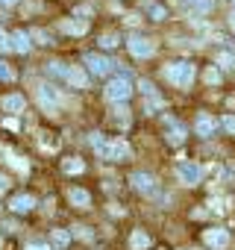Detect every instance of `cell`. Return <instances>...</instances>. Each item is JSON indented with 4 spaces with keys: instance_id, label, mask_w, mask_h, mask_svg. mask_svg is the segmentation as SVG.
Listing matches in <instances>:
<instances>
[{
    "instance_id": "1",
    "label": "cell",
    "mask_w": 235,
    "mask_h": 250,
    "mask_svg": "<svg viewBox=\"0 0 235 250\" xmlns=\"http://www.w3.org/2000/svg\"><path fill=\"white\" fill-rule=\"evenodd\" d=\"M91 147L100 159H109V162H127L133 159V147L124 142V139H106L100 133H91Z\"/></svg>"
},
{
    "instance_id": "2",
    "label": "cell",
    "mask_w": 235,
    "mask_h": 250,
    "mask_svg": "<svg viewBox=\"0 0 235 250\" xmlns=\"http://www.w3.org/2000/svg\"><path fill=\"white\" fill-rule=\"evenodd\" d=\"M194 77H197V68H194V62H188V59H176V62H168V65H165V80H168L171 85H176V88L194 85Z\"/></svg>"
},
{
    "instance_id": "3",
    "label": "cell",
    "mask_w": 235,
    "mask_h": 250,
    "mask_svg": "<svg viewBox=\"0 0 235 250\" xmlns=\"http://www.w3.org/2000/svg\"><path fill=\"white\" fill-rule=\"evenodd\" d=\"M133 80L130 77H121V74H118V77H112L109 83H106V88H103V97L109 100V103H118V106H124L130 97H133Z\"/></svg>"
},
{
    "instance_id": "4",
    "label": "cell",
    "mask_w": 235,
    "mask_h": 250,
    "mask_svg": "<svg viewBox=\"0 0 235 250\" xmlns=\"http://www.w3.org/2000/svg\"><path fill=\"white\" fill-rule=\"evenodd\" d=\"M127 50H130L136 59H150V56L156 53V44H153L147 36L133 33V36H127Z\"/></svg>"
},
{
    "instance_id": "5",
    "label": "cell",
    "mask_w": 235,
    "mask_h": 250,
    "mask_svg": "<svg viewBox=\"0 0 235 250\" xmlns=\"http://www.w3.org/2000/svg\"><path fill=\"white\" fill-rule=\"evenodd\" d=\"M176 180L182 186H200L203 180V168L197 162H176Z\"/></svg>"
},
{
    "instance_id": "6",
    "label": "cell",
    "mask_w": 235,
    "mask_h": 250,
    "mask_svg": "<svg viewBox=\"0 0 235 250\" xmlns=\"http://www.w3.org/2000/svg\"><path fill=\"white\" fill-rule=\"evenodd\" d=\"M85 68H88V74H94V77H106V74H112L115 71V62L112 59H106V56H100V53H85Z\"/></svg>"
},
{
    "instance_id": "7",
    "label": "cell",
    "mask_w": 235,
    "mask_h": 250,
    "mask_svg": "<svg viewBox=\"0 0 235 250\" xmlns=\"http://www.w3.org/2000/svg\"><path fill=\"white\" fill-rule=\"evenodd\" d=\"M36 97H39L41 109H44V112H50V115L59 109V100H62V97H59V91H56L53 85H47V83H41V85L36 88Z\"/></svg>"
},
{
    "instance_id": "8",
    "label": "cell",
    "mask_w": 235,
    "mask_h": 250,
    "mask_svg": "<svg viewBox=\"0 0 235 250\" xmlns=\"http://www.w3.org/2000/svg\"><path fill=\"white\" fill-rule=\"evenodd\" d=\"M130 183H133V188H136V191H141V194H156V191H159L156 177H153V174H147V171H136V174L130 177Z\"/></svg>"
},
{
    "instance_id": "9",
    "label": "cell",
    "mask_w": 235,
    "mask_h": 250,
    "mask_svg": "<svg viewBox=\"0 0 235 250\" xmlns=\"http://www.w3.org/2000/svg\"><path fill=\"white\" fill-rule=\"evenodd\" d=\"M194 133H197L200 139L215 136V133H217V118H212L209 112H200V115L194 118Z\"/></svg>"
},
{
    "instance_id": "10",
    "label": "cell",
    "mask_w": 235,
    "mask_h": 250,
    "mask_svg": "<svg viewBox=\"0 0 235 250\" xmlns=\"http://www.w3.org/2000/svg\"><path fill=\"white\" fill-rule=\"evenodd\" d=\"M165 124H168V142L176 147V145H182L185 142V136H188V130H185V124H179L176 118H165Z\"/></svg>"
},
{
    "instance_id": "11",
    "label": "cell",
    "mask_w": 235,
    "mask_h": 250,
    "mask_svg": "<svg viewBox=\"0 0 235 250\" xmlns=\"http://www.w3.org/2000/svg\"><path fill=\"white\" fill-rule=\"evenodd\" d=\"M203 241L209 244V247H226L229 244V229H223V227H212V229H206L203 232Z\"/></svg>"
},
{
    "instance_id": "12",
    "label": "cell",
    "mask_w": 235,
    "mask_h": 250,
    "mask_svg": "<svg viewBox=\"0 0 235 250\" xmlns=\"http://www.w3.org/2000/svg\"><path fill=\"white\" fill-rule=\"evenodd\" d=\"M9 209H12L15 215H27V212L36 209V197H33V194H15V197L9 200Z\"/></svg>"
},
{
    "instance_id": "13",
    "label": "cell",
    "mask_w": 235,
    "mask_h": 250,
    "mask_svg": "<svg viewBox=\"0 0 235 250\" xmlns=\"http://www.w3.org/2000/svg\"><path fill=\"white\" fill-rule=\"evenodd\" d=\"M24 106H27L24 94H6L3 100H0V109L9 112V115H21V112H24Z\"/></svg>"
},
{
    "instance_id": "14",
    "label": "cell",
    "mask_w": 235,
    "mask_h": 250,
    "mask_svg": "<svg viewBox=\"0 0 235 250\" xmlns=\"http://www.w3.org/2000/svg\"><path fill=\"white\" fill-rule=\"evenodd\" d=\"M150 244H153V238H150V232H147V229H141V227H138V229H133V232H130V250H147Z\"/></svg>"
},
{
    "instance_id": "15",
    "label": "cell",
    "mask_w": 235,
    "mask_h": 250,
    "mask_svg": "<svg viewBox=\"0 0 235 250\" xmlns=\"http://www.w3.org/2000/svg\"><path fill=\"white\" fill-rule=\"evenodd\" d=\"M9 39H12V50H18V53H30V47H33V39H30V33L18 30V33H12Z\"/></svg>"
},
{
    "instance_id": "16",
    "label": "cell",
    "mask_w": 235,
    "mask_h": 250,
    "mask_svg": "<svg viewBox=\"0 0 235 250\" xmlns=\"http://www.w3.org/2000/svg\"><path fill=\"white\" fill-rule=\"evenodd\" d=\"M141 6H144V12H147L150 21H165V18H168V9H165L162 3H156V0H144Z\"/></svg>"
},
{
    "instance_id": "17",
    "label": "cell",
    "mask_w": 235,
    "mask_h": 250,
    "mask_svg": "<svg viewBox=\"0 0 235 250\" xmlns=\"http://www.w3.org/2000/svg\"><path fill=\"white\" fill-rule=\"evenodd\" d=\"M68 200H71L77 209H88V206H91V194H88L85 188H71V191H68Z\"/></svg>"
},
{
    "instance_id": "18",
    "label": "cell",
    "mask_w": 235,
    "mask_h": 250,
    "mask_svg": "<svg viewBox=\"0 0 235 250\" xmlns=\"http://www.w3.org/2000/svg\"><path fill=\"white\" fill-rule=\"evenodd\" d=\"M71 244V232L68 229H50V247L53 250H65Z\"/></svg>"
},
{
    "instance_id": "19",
    "label": "cell",
    "mask_w": 235,
    "mask_h": 250,
    "mask_svg": "<svg viewBox=\"0 0 235 250\" xmlns=\"http://www.w3.org/2000/svg\"><path fill=\"white\" fill-rule=\"evenodd\" d=\"M59 30H65V33H71V36H82V33L88 30V21H74V18H68V21L59 24Z\"/></svg>"
},
{
    "instance_id": "20",
    "label": "cell",
    "mask_w": 235,
    "mask_h": 250,
    "mask_svg": "<svg viewBox=\"0 0 235 250\" xmlns=\"http://www.w3.org/2000/svg\"><path fill=\"white\" fill-rule=\"evenodd\" d=\"M44 71H47L50 77L68 80V71H71V65H65V62H47V65H44Z\"/></svg>"
},
{
    "instance_id": "21",
    "label": "cell",
    "mask_w": 235,
    "mask_h": 250,
    "mask_svg": "<svg viewBox=\"0 0 235 250\" xmlns=\"http://www.w3.org/2000/svg\"><path fill=\"white\" fill-rule=\"evenodd\" d=\"M62 171H65V174H82V171H85V162L77 159V156H68V159L62 162Z\"/></svg>"
},
{
    "instance_id": "22",
    "label": "cell",
    "mask_w": 235,
    "mask_h": 250,
    "mask_svg": "<svg viewBox=\"0 0 235 250\" xmlns=\"http://www.w3.org/2000/svg\"><path fill=\"white\" fill-rule=\"evenodd\" d=\"M68 83H71V85H79V88H85V85H88V77H85L79 68H74V65H71V71H68Z\"/></svg>"
},
{
    "instance_id": "23",
    "label": "cell",
    "mask_w": 235,
    "mask_h": 250,
    "mask_svg": "<svg viewBox=\"0 0 235 250\" xmlns=\"http://www.w3.org/2000/svg\"><path fill=\"white\" fill-rule=\"evenodd\" d=\"M220 80H223V71H220L217 65H209V68H206V83H209V85H220Z\"/></svg>"
},
{
    "instance_id": "24",
    "label": "cell",
    "mask_w": 235,
    "mask_h": 250,
    "mask_svg": "<svg viewBox=\"0 0 235 250\" xmlns=\"http://www.w3.org/2000/svg\"><path fill=\"white\" fill-rule=\"evenodd\" d=\"M118 42H121V39H118V33H103V36H100V47H103V50H115Z\"/></svg>"
},
{
    "instance_id": "25",
    "label": "cell",
    "mask_w": 235,
    "mask_h": 250,
    "mask_svg": "<svg viewBox=\"0 0 235 250\" xmlns=\"http://www.w3.org/2000/svg\"><path fill=\"white\" fill-rule=\"evenodd\" d=\"M215 65H220V68H235V53H229V50H220Z\"/></svg>"
},
{
    "instance_id": "26",
    "label": "cell",
    "mask_w": 235,
    "mask_h": 250,
    "mask_svg": "<svg viewBox=\"0 0 235 250\" xmlns=\"http://www.w3.org/2000/svg\"><path fill=\"white\" fill-rule=\"evenodd\" d=\"M188 9H197V12H209L212 9V0H185Z\"/></svg>"
},
{
    "instance_id": "27",
    "label": "cell",
    "mask_w": 235,
    "mask_h": 250,
    "mask_svg": "<svg viewBox=\"0 0 235 250\" xmlns=\"http://www.w3.org/2000/svg\"><path fill=\"white\" fill-rule=\"evenodd\" d=\"M162 109V97H150V100H144V112L147 115H156Z\"/></svg>"
},
{
    "instance_id": "28",
    "label": "cell",
    "mask_w": 235,
    "mask_h": 250,
    "mask_svg": "<svg viewBox=\"0 0 235 250\" xmlns=\"http://www.w3.org/2000/svg\"><path fill=\"white\" fill-rule=\"evenodd\" d=\"M0 80H3V83H12V80H15V71H12L3 59H0Z\"/></svg>"
},
{
    "instance_id": "29",
    "label": "cell",
    "mask_w": 235,
    "mask_h": 250,
    "mask_svg": "<svg viewBox=\"0 0 235 250\" xmlns=\"http://www.w3.org/2000/svg\"><path fill=\"white\" fill-rule=\"evenodd\" d=\"M220 127H223L229 136H235V115H223V118H220Z\"/></svg>"
},
{
    "instance_id": "30",
    "label": "cell",
    "mask_w": 235,
    "mask_h": 250,
    "mask_svg": "<svg viewBox=\"0 0 235 250\" xmlns=\"http://www.w3.org/2000/svg\"><path fill=\"white\" fill-rule=\"evenodd\" d=\"M30 39H39V44H50V36L44 30H30Z\"/></svg>"
},
{
    "instance_id": "31",
    "label": "cell",
    "mask_w": 235,
    "mask_h": 250,
    "mask_svg": "<svg viewBox=\"0 0 235 250\" xmlns=\"http://www.w3.org/2000/svg\"><path fill=\"white\" fill-rule=\"evenodd\" d=\"M138 88L144 91V97H159V94H156V88H153V83H147V80H141V83H138Z\"/></svg>"
},
{
    "instance_id": "32",
    "label": "cell",
    "mask_w": 235,
    "mask_h": 250,
    "mask_svg": "<svg viewBox=\"0 0 235 250\" xmlns=\"http://www.w3.org/2000/svg\"><path fill=\"white\" fill-rule=\"evenodd\" d=\"M115 121H124V124L130 121V115H127V103H124V106H118V109H115Z\"/></svg>"
},
{
    "instance_id": "33",
    "label": "cell",
    "mask_w": 235,
    "mask_h": 250,
    "mask_svg": "<svg viewBox=\"0 0 235 250\" xmlns=\"http://www.w3.org/2000/svg\"><path fill=\"white\" fill-rule=\"evenodd\" d=\"M0 50H12V39H9L3 30H0Z\"/></svg>"
},
{
    "instance_id": "34",
    "label": "cell",
    "mask_w": 235,
    "mask_h": 250,
    "mask_svg": "<svg viewBox=\"0 0 235 250\" xmlns=\"http://www.w3.org/2000/svg\"><path fill=\"white\" fill-rule=\"evenodd\" d=\"M74 232H77V235H79V238H85V241H91V238H94V235H91V229H88V227H74Z\"/></svg>"
},
{
    "instance_id": "35",
    "label": "cell",
    "mask_w": 235,
    "mask_h": 250,
    "mask_svg": "<svg viewBox=\"0 0 235 250\" xmlns=\"http://www.w3.org/2000/svg\"><path fill=\"white\" fill-rule=\"evenodd\" d=\"M6 188H9V180H6V177H3V174H0V194H3V191H6Z\"/></svg>"
},
{
    "instance_id": "36",
    "label": "cell",
    "mask_w": 235,
    "mask_h": 250,
    "mask_svg": "<svg viewBox=\"0 0 235 250\" xmlns=\"http://www.w3.org/2000/svg\"><path fill=\"white\" fill-rule=\"evenodd\" d=\"M27 250H53V247H50V244H30Z\"/></svg>"
},
{
    "instance_id": "37",
    "label": "cell",
    "mask_w": 235,
    "mask_h": 250,
    "mask_svg": "<svg viewBox=\"0 0 235 250\" xmlns=\"http://www.w3.org/2000/svg\"><path fill=\"white\" fill-rule=\"evenodd\" d=\"M3 6H15V3H21V0H0Z\"/></svg>"
},
{
    "instance_id": "38",
    "label": "cell",
    "mask_w": 235,
    "mask_h": 250,
    "mask_svg": "<svg viewBox=\"0 0 235 250\" xmlns=\"http://www.w3.org/2000/svg\"><path fill=\"white\" fill-rule=\"evenodd\" d=\"M229 27H232V33H235V15H232V18H229Z\"/></svg>"
},
{
    "instance_id": "39",
    "label": "cell",
    "mask_w": 235,
    "mask_h": 250,
    "mask_svg": "<svg viewBox=\"0 0 235 250\" xmlns=\"http://www.w3.org/2000/svg\"><path fill=\"white\" fill-rule=\"evenodd\" d=\"M232 15H235V0H232Z\"/></svg>"
},
{
    "instance_id": "40",
    "label": "cell",
    "mask_w": 235,
    "mask_h": 250,
    "mask_svg": "<svg viewBox=\"0 0 235 250\" xmlns=\"http://www.w3.org/2000/svg\"><path fill=\"white\" fill-rule=\"evenodd\" d=\"M0 247H3V238H0Z\"/></svg>"
}]
</instances>
